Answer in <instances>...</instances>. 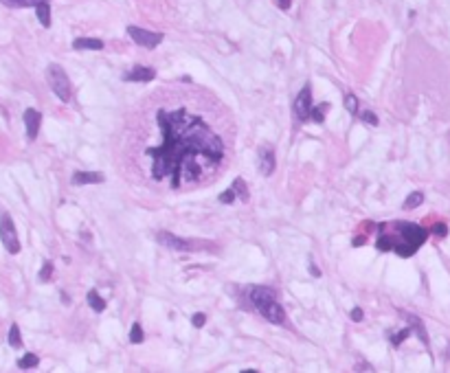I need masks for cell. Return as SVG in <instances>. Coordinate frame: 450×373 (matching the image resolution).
Segmentation results:
<instances>
[{
    "label": "cell",
    "instance_id": "16",
    "mask_svg": "<svg viewBox=\"0 0 450 373\" xmlns=\"http://www.w3.org/2000/svg\"><path fill=\"white\" fill-rule=\"evenodd\" d=\"M88 305L92 307L94 312H103V310H105V301L97 294V290H90V292H88Z\"/></svg>",
    "mask_w": 450,
    "mask_h": 373
},
{
    "label": "cell",
    "instance_id": "25",
    "mask_svg": "<svg viewBox=\"0 0 450 373\" xmlns=\"http://www.w3.org/2000/svg\"><path fill=\"white\" fill-rule=\"evenodd\" d=\"M411 336V327H406V329H402V332H398L395 336H391V343L395 345V347H398V345L402 343V340H406Z\"/></svg>",
    "mask_w": 450,
    "mask_h": 373
},
{
    "label": "cell",
    "instance_id": "19",
    "mask_svg": "<svg viewBox=\"0 0 450 373\" xmlns=\"http://www.w3.org/2000/svg\"><path fill=\"white\" fill-rule=\"evenodd\" d=\"M406 318H409L411 327H413L417 334L422 336V343H424L426 347H428V336H426V332H424V325H422V321H420V318H415V316H406Z\"/></svg>",
    "mask_w": 450,
    "mask_h": 373
},
{
    "label": "cell",
    "instance_id": "31",
    "mask_svg": "<svg viewBox=\"0 0 450 373\" xmlns=\"http://www.w3.org/2000/svg\"><path fill=\"white\" fill-rule=\"evenodd\" d=\"M352 321H354V323H360V321H362V310H360V307H354V310H352Z\"/></svg>",
    "mask_w": 450,
    "mask_h": 373
},
{
    "label": "cell",
    "instance_id": "28",
    "mask_svg": "<svg viewBox=\"0 0 450 373\" xmlns=\"http://www.w3.org/2000/svg\"><path fill=\"white\" fill-rule=\"evenodd\" d=\"M235 189H229L224 191V193H220V202H224V204H233V200H235Z\"/></svg>",
    "mask_w": 450,
    "mask_h": 373
},
{
    "label": "cell",
    "instance_id": "12",
    "mask_svg": "<svg viewBox=\"0 0 450 373\" xmlns=\"http://www.w3.org/2000/svg\"><path fill=\"white\" fill-rule=\"evenodd\" d=\"M156 79L154 68H145V66H136L125 75V82H152Z\"/></svg>",
    "mask_w": 450,
    "mask_h": 373
},
{
    "label": "cell",
    "instance_id": "1",
    "mask_svg": "<svg viewBox=\"0 0 450 373\" xmlns=\"http://www.w3.org/2000/svg\"><path fill=\"white\" fill-rule=\"evenodd\" d=\"M235 147L231 112L200 88L150 93L128 116L121 161L132 183L180 193L218 180Z\"/></svg>",
    "mask_w": 450,
    "mask_h": 373
},
{
    "label": "cell",
    "instance_id": "23",
    "mask_svg": "<svg viewBox=\"0 0 450 373\" xmlns=\"http://www.w3.org/2000/svg\"><path fill=\"white\" fill-rule=\"evenodd\" d=\"M345 108L349 110V114H358V99L352 93L345 94Z\"/></svg>",
    "mask_w": 450,
    "mask_h": 373
},
{
    "label": "cell",
    "instance_id": "32",
    "mask_svg": "<svg viewBox=\"0 0 450 373\" xmlns=\"http://www.w3.org/2000/svg\"><path fill=\"white\" fill-rule=\"evenodd\" d=\"M274 2L279 4V9H283V11H288L290 4H292V0H274Z\"/></svg>",
    "mask_w": 450,
    "mask_h": 373
},
{
    "label": "cell",
    "instance_id": "13",
    "mask_svg": "<svg viewBox=\"0 0 450 373\" xmlns=\"http://www.w3.org/2000/svg\"><path fill=\"white\" fill-rule=\"evenodd\" d=\"M103 183V174L99 172H75L73 174V185L82 186V185H97Z\"/></svg>",
    "mask_w": 450,
    "mask_h": 373
},
{
    "label": "cell",
    "instance_id": "17",
    "mask_svg": "<svg viewBox=\"0 0 450 373\" xmlns=\"http://www.w3.org/2000/svg\"><path fill=\"white\" fill-rule=\"evenodd\" d=\"M422 202H424V193H420V191H413L409 198L404 200V209L406 211H413V209H417Z\"/></svg>",
    "mask_w": 450,
    "mask_h": 373
},
{
    "label": "cell",
    "instance_id": "33",
    "mask_svg": "<svg viewBox=\"0 0 450 373\" xmlns=\"http://www.w3.org/2000/svg\"><path fill=\"white\" fill-rule=\"evenodd\" d=\"M310 273L314 275V277H321V273H319V268H316V266H310Z\"/></svg>",
    "mask_w": 450,
    "mask_h": 373
},
{
    "label": "cell",
    "instance_id": "15",
    "mask_svg": "<svg viewBox=\"0 0 450 373\" xmlns=\"http://www.w3.org/2000/svg\"><path fill=\"white\" fill-rule=\"evenodd\" d=\"M35 15H38L42 26H51V7H49L46 0H42V2L35 4Z\"/></svg>",
    "mask_w": 450,
    "mask_h": 373
},
{
    "label": "cell",
    "instance_id": "7",
    "mask_svg": "<svg viewBox=\"0 0 450 373\" xmlns=\"http://www.w3.org/2000/svg\"><path fill=\"white\" fill-rule=\"evenodd\" d=\"M310 112H312V90L310 86H303L294 99V114L299 121H308Z\"/></svg>",
    "mask_w": 450,
    "mask_h": 373
},
{
    "label": "cell",
    "instance_id": "14",
    "mask_svg": "<svg viewBox=\"0 0 450 373\" xmlns=\"http://www.w3.org/2000/svg\"><path fill=\"white\" fill-rule=\"evenodd\" d=\"M73 49L75 51H101L103 42L97 40V37H77V40L73 42Z\"/></svg>",
    "mask_w": 450,
    "mask_h": 373
},
{
    "label": "cell",
    "instance_id": "22",
    "mask_svg": "<svg viewBox=\"0 0 450 373\" xmlns=\"http://www.w3.org/2000/svg\"><path fill=\"white\" fill-rule=\"evenodd\" d=\"M130 343H134V345L143 343V327H141L139 323L132 325V329H130Z\"/></svg>",
    "mask_w": 450,
    "mask_h": 373
},
{
    "label": "cell",
    "instance_id": "6",
    "mask_svg": "<svg viewBox=\"0 0 450 373\" xmlns=\"http://www.w3.org/2000/svg\"><path fill=\"white\" fill-rule=\"evenodd\" d=\"M128 35L136 42V44L145 46V49H156V46L163 42V33H154V31L139 29V26H128Z\"/></svg>",
    "mask_w": 450,
    "mask_h": 373
},
{
    "label": "cell",
    "instance_id": "8",
    "mask_svg": "<svg viewBox=\"0 0 450 373\" xmlns=\"http://www.w3.org/2000/svg\"><path fill=\"white\" fill-rule=\"evenodd\" d=\"M274 298H277V294H274V290H272V287H268V285H255L251 290V303H253V307H255L257 312H262L268 303L274 301Z\"/></svg>",
    "mask_w": 450,
    "mask_h": 373
},
{
    "label": "cell",
    "instance_id": "10",
    "mask_svg": "<svg viewBox=\"0 0 450 373\" xmlns=\"http://www.w3.org/2000/svg\"><path fill=\"white\" fill-rule=\"evenodd\" d=\"M264 318H268L270 323H277V325H281V323H285V312H283V307H281V303L277 301V298H274L272 303H268L266 307H264L262 312Z\"/></svg>",
    "mask_w": 450,
    "mask_h": 373
},
{
    "label": "cell",
    "instance_id": "11",
    "mask_svg": "<svg viewBox=\"0 0 450 373\" xmlns=\"http://www.w3.org/2000/svg\"><path fill=\"white\" fill-rule=\"evenodd\" d=\"M274 152L270 147H259V172L264 176H270L274 172Z\"/></svg>",
    "mask_w": 450,
    "mask_h": 373
},
{
    "label": "cell",
    "instance_id": "2",
    "mask_svg": "<svg viewBox=\"0 0 450 373\" xmlns=\"http://www.w3.org/2000/svg\"><path fill=\"white\" fill-rule=\"evenodd\" d=\"M389 228L393 231L386 233L382 226H380V237H378V250H395L400 257H411L422 244L426 242L428 231L417 224H409V222H395L389 224Z\"/></svg>",
    "mask_w": 450,
    "mask_h": 373
},
{
    "label": "cell",
    "instance_id": "29",
    "mask_svg": "<svg viewBox=\"0 0 450 373\" xmlns=\"http://www.w3.org/2000/svg\"><path fill=\"white\" fill-rule=\"evenodd\" d=\"M433 233H435L437 237H446L448 235V226L444 222H437L435 226H433Z\"/></svg>",
    "mask_w": 450,
    "mask_h": 373
},
{
    "label": "cell",
    "instance_id": "24",
    "mask_svg": "<svg viewBox=\"0 0 450 373\" xmlns=\"http://www.w3.org/2000/svg\"><path fill=\"white\" fill-rule=\"evenodd\" d=\"M233 189H235V193L240 195V200H242V202H246V200H248V191H246V186H244V183H242L240 178H237L235 183H233Z\"/></svg>",
    "mask_w": 450,
    "mask_h": 373
},
{
    "label": "cell",
    "instance_id": "30",
    "mask_svg": "<svg viewBox=\"0 0 450 373\" xmlns=\"http://www.w3.org/2000/svg\"><path fill=\"white\" fill-rule=\"evenodd\" d=\"M204 321H206V316H204V314H193V318H191V323L195 325V327H202Z\"/></svg>",
    "mask_w": 450,
    "mask_h": 373
},
{
    "label": "cell",
    "instance_id": "27",
    "mask_svg": "<svg viewBox=\"0 0 450 373\" xmlns=\"http://www.w3.org/2000/svg\"><path fill=\"white\" fill-rule=\"evenodd\" d=\"M51 275H53V264H51V261H46V264L42 266V270H40V281H49Z\"/></svg>",
    "mask_w": 450,
    "mask_h": 373
},
{
    "label": "cell",
    "instance_id": "20",
    "mask_svg": "<svg viewBox=\"0 0 450 373\" xmlns=\"http://www.w3.org/2000/svg\"><path fill=\"white\" fill-rule=\"evenodd\" d=\"M9 345H11V347H20V345H22V336H20L18 325H11V329H9Z\"/></svg>",
    "mask_w": 450,
    "mask_h": 373
},
{
    "label": "cell",
    "instance_id": "3",
    "mask_svg": "<svg viewBox=\"0 0 450 373\" xmlns=\"http://www.w3.org/2000/svg\"><path fill=\"white\" fill-rule=\"evenodd\" d=\"M46 82L60 101H64V103L71 101V82H68V75L60 64H51L46 68Z\"/></svg>",
    "mask_w": 450,
    "mask_h": 373
},
{
    "label": "cell",
    "instance_id": "4",
    "mask_svg": "<svg viewBox=\"0 0 450 373\" xmlns=\"http://www.w3.org/2000/svg\"><path fill=\"white\" fill-rule=\"evenodd\" d=\"M0 239H2V246L7 248L9 255H18L20 253V239H18V233H15V226H13V220L4 213L0 217Z\"/></svg>",
    "mask_w": 450,
    "mask_h": 373
},
{
    "label": "cell",
    "instance_id": "26",
    "mask_svg": "<svg viewBox=\"0 0 450 373\" xmlns=\"http://www.w3.org/2000/svg\"><path fill=\"white\" fill-rule=\"evenodd\" d=\"M360 119H362V121H364V123L373 125V127H375V125H378V116H375V114H373V112H371V110H364V112H362V114H360Z\"/></svg>",
    "mask_w": 450,
    "mask_h": 373
},
{
    "label": "cell",
    "instance_id": "9",
    "mask_svg": "<svg viewBox=\"0 0 450 373\" xmlns=\"http://www.w3.org/2000/svg\"><path fill=\"white\" fill-rule=\"evenodd\" d=\"M40 123H42V114L38 110L29 108L24 112V125H26V136L31 138V141H35L38 138V132H40Z\"/></svg>",
    "mask_w": 450,
    "mask_h": 373
},
{
    "label": "cell",
    "instance_id": "5",
    "mask_svg": "<svg viewBox=\"0 0 450 373\" xmlns=\"http://www.w3.org/2000/svg\"><path fill=\"white\" fill-rule=\"evenodd\" d=\"M156 242L161 244V246L169 248V250H176V253H189V250L195 248L193 242H189V239H184V237L174 235V233H167V231H158L156 233Z\"/></svg>",
    "mask_w": 450,
    "mask_h": 373
},
{
    "label": "cell",
    "instance_id": "18",
    "mask_svg": "<svg viewBox=\"0 0 450 373\" xmlns=\"http://www.w3.org/2000/svg\"><path fill=\"white\" fill-rule=\"evenodd\" d=\"M38 362L40 360H38V356H35V354H24L22 358L18 360V367H20V369H33V367H38Z\"/></svg>",
    "mask_w": 450,
    "mask_h": 373
},
{
    "label": "cell",
    "instance_id": "21",
    "mask_svg": "<svg viewBox=\"0 0 450 373\" xmlns=\"http://www.w3.org/2000/svg\"><path fill=\"white\" fill-rule=\"evenodd\" d=\"M325 110H327V103H321V105H316V108H312L310 119L316 121V123H323V119H325V114H323V112H325Z\"/></svg>",
    "mask_w": 450,
    "mask_h": 373
}]
</instances>
